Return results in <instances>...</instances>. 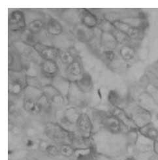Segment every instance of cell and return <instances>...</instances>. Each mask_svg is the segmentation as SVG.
I'll use <instances>...</instances> for the list:
<instances>
[{"mask_svg":"<svg viewBox=\"0 0 158 160\" xmlns=\"http://www.w3.org/2000/svg\"><path fill=\"white\" fill-rule=\"evenodd\" d=\"M43 27H44V23L42 20L40 19H35L28 24L27 29L33 34L35 35L41 32Z\"/></svg>","mask_w":158,"mask_h":160,"instance_id":"obj_28","label":"cell"},{"mask_svg":"<svg viewBox=\"0 0 158 160\" xmlns=\"http://www.w3.org/2000/svg\"><path fill=\"white\" fill-rule=\"evenodd\" d=\"M58 147H59L60 156L63 158H67V159H71L73 157L75 150L71 144H64L59 145Z\"/></svg>","mask_w":158,"mask_h":160,"instance_id":"obj_26","label":"cell"},{"mask_svg":"<svg viewBox=\"0 0 158 160\" xmlns=\"http://www.w3.org/2000/svg\"><path fill=\"white\" fill-rule=\"evenodd\" d=\"M19 160H30V159H29L28 158H22V159H20Z\"/></svg>","mask_w":158,"mask_h":160,"instance_id":"obj_39","label":"cell"},{"mask_svg":"<svg viewBox=\"0 0 158 160\" xmlns=\"http://www.w3.org/2000/svg\"><path fill=\"white\" fill-rule=\"evenodd\" d=\"M135 52L131 45H124L120 49V55L125 61H130L135 57Z\"/></svg>","mask_w":158,"mask_h":160,"instance_id":"obj_24","label":"cell"},{"mask_svg":"<svg viewBox=\"0 0 158 160\" xmlns=\"http://www.w3.org/2000/svg\"><path fill=\"white\" fill-rule=\"evenodd\" d=\"M71 160H97V154L94 147L75 150Z\"/></svg>","mask_w":158,"mask_h":160,"instance_id":"obj_16","label":"cell"},{"mask_svg":"<svg viewBox=\"0 0 158 160\" xmlns=\"http://www.w3.org/2000/svg\"><path fill=\"white\" fill-rule=\"evenodd\" d=\"M138 132L141 135L151 141H158V129L152 122L139 129Z\"/></svg>","mask_w":158,"mask_h":160,"instance_id":"obj_20","label":"cell"},{"mask_svg":"<svg viewBox=\"0 0 158 160\" xmlns=\"http://www.w3.org/2000/svg\"><path fill=\"white\" fill-rule=\"evenodd\" d=\"M76 85L82 93H86L90 92L93 89V80L91 76L88 72H84L80 80L75 82Z\"/></svg>","mask_w":158,"mask_h":160,"instance_id":"obj_18","label":"cell"},{"mask_svg":"<svg viewBox=\"0 0 158 160\" xmlns=\"http://www.w3.org/2000/svg\"><path fill=\"white\" fill-rule=\"evenodd\" d=\"M15 110H16L15 105H14V104H13V103H10L9 106V113L10 114L14 113V112H15Z\"/></svg>","mask_w":158,"mask_h":160,"instance_id":"obj_36","label":"cell"},{"mask_svg":"<svg viewBox=\"0 0 158 160\" xmlns=\"http://www.w3.org/2000/svg\"><path fill=\"white\" fill-rule=\"evenodd\" d=\"M80 17L82 24L86 28L91 30L98 26L99 20L95 14L88 9H82L81 10Z\"/></svg>","mask_w":158,"mask_h":160,"instance_id":"obj_13","label":"cell"},{"mask_svg":"<svg viewBox=\"0 0 158 160\" xmlns=\"http://www.w3.org/2000/svg\"><path fill=\"white\" fill-rule=\"evenodd\" d=\"M125 111L138 129L151 123L152 120L151 112L139 104L133 103L129 105L127 108V110Z\"/></svg>","mask_w":158,"mask_h":160,"instance_id":"obj_2","label":"cell"},{"mask_svg":"<svg viewBox=\"0 0 158 160\" xmlns=\"http://www.w3.org/2000/svg\"><path fill=\"white\" fill-rule=\"evenodd\" d=\"M59 58L62 63L66 65V66L71 64L75 60V58L71 55V54L69 52L66 51H61L60 54Z\"/></svg>","mask_w":158,"mask_h":160,"instance_id":"obj_32","label":"cell"},{"mask_svg":"<svg viewBox=\"0 0 158 160\" xmlns=\"http://www.w3.org/2000/svg\"><path fill=\"white\" fill-rule=\"evenodd\" d=\"M44 133L48 139L57 145L71 144L73 133L68 132L57 122H47L44 128Z\"/></svg>","mask_w":158,"mask_h":160,"instance_id":"obj_1","label":"cell"},{"mask_svg":"<svg viewBox=\"0 0 158 160\" xmlns=\"http://www.w3.org/2000/svg\"><path fill=\"white\" fill-rule=\"evenodd\" d=\"M114 36L116 38L118 42L122 45H130L129 43L131 41V39L127 36L126 34L122 32L117 30L116 28L114 29V30L112 32Z\"/></svg>","mask_w":158,"mask_h":160,"instance_id":"obj_27","label":"cell"},{"mask_svg":"<svg viewBox=\"0 0 158 160\" xmlns=\"http://www.w3.org/2000/svg\"><path fill=\"white\" fill-rule=\"evenodd\" d=\"M42 153H44L47 154V156L53 158H62L60 156V150L58 145H57L52 142H48L47 147L45 148L44 152H42Z\"/></svg>","mask_w":158,"mask_h":160,"instance_id":"obj_25","label":"cell"},{"mask_svg":"<svg viewBox=\"0 0 158 160\" xmlns=\"http://www.w3.org/2000/svg\"><path fill=\"white\" fill-rule=\"evenodd\" d=\"M103 56L105 60L109 63H111L112 62H113L116 57L114 50H105L103 52Z\"/></svg>","mask_w":158,"mask_h":160,"instance_id":"obj_34","label":"cell"},{"mask_svg":"<svg viewBox=\"0 0 158 160\" xmlns=\"http://www.w3.org/2000/svg\"><path fill=\"white\" fill-rule=\"evenodd\" d=\"M23 107L24 110L32 115H38L43 111L41 104L38 101L24 99Z\"/></svg>","mask_w":158,"mask_h":160,"instance_id":"obj_19","label":"cell"},{"mask_svg":"<svg viewBox=\"0 0 158 160\" xmlns=\"http://www.w3.org/2000/svg\"><path fill=\"white\" fill-rule=\"evenodd\" d=\"M24 99L39 101L43 95L42 90L26 86L24 90Z\"/></svg>","mask_w":158,"mask_h":160,"instance_id":"obj_23","label":"cell"},{"mask_svg":"<svg viewBox=\"0 0 158 160\" xmlns=\"http://www.w3.org/2000/svg\"><path fill=\"white\" fill-rule=\"evenodd\" d=\"M97 27L100 29L101 32H112L116 28L113 24L112 21H111L105 18L99 20Z\"/></svg>","mask_w":158,"mask_h":160,"instance_id":"obj_30","label":"cell"},{"mask_svg":"<svg viewBox=\"0 0 158 160\" xmlns=\"http://www.w3.org/2000/svg\"><path fill=\"white\" fill-rule=\"evenodd\" d=\"M26 84L28 86L33 87V88L42 90V84L40 78H38L37 77H31L27 76L26 77Z\"/></svg>","mask_w":158,"mask_h":160,"instance_id":"obj_31","label":"cell"},{"mask_svg":"<svg viewBox=\"0 0 158 160\" xmlns=\"http://www.w3.org/2000/svg\"><path fill=\"white\" fill-rule=\"evenodd\" d=\"M110 113L119 120L121 124L126 129H127L128 132L132 130H138V128H136L131 118L129 117V116L124 108L111 106L110 108Z\"/></svg>","mask_w":158,"mask_h":160,"instance_id":"obj_9","label":"cell"},{"mask_svg":"<svg viewBox=\"0 0 158 160\" xmlns=\"http://www.w3.org/2000/svg\"><path fill=\"white\" fill-rule=\"evenodd\" d=\"M41 71L43 76L52 79L59 72V66L56 61L43 60L41 65Z\"/></svg>","mask_w":158,"mask_h":160,"instance_id":"obj_14","label":"cell"},{"mask_svg":"<svg viewBox=\"0 0 158 160\" xmlns=\"http://www.w3.org/2000/svg\"><path fill=\"white\" fill-rule=\"evenodd\" d=\"M9 30L14 32H24L26 30L25 15L22 11L20 10L12 11L9 17Z\"/></svg>","mask_w":158,"mask_h":160,"instance_id":"obj_7","label":"cell"},{"mask_svg":"<svg viewBox=\"0 0 158 160\" xmlns=\"http://www.w3.org/2000/svg\"><path fill=\"white\" fill-rule=\"evenodd\" d=\"M112 22L117 30L126 34L132 40H141L145 35V31L129 25L122 20H114Z\"/></svg>","mask_w":158,"mask_h":160,"instance_id":"obj_6","label":"cell"},{"mask_svg":"<svg viewBox=\"0 0 158 160\" xmlns=\"http://www.w3.org/2000/svg\"><path fill=\"white\" fill-rule=\"evenodd\" d=\"M35 51L37 52L43 60H54L56 61L58 58L60 50L55 47L49 46L37 42L33 47Z\"/></svg>","mask_w":158,"mask_h":160,"instance_id":"obj_8","label":"cell"},{"mask_svg":"<svg viewBox=\"0 0 158 160\" xmlns=\"http://www.w3.org/2000/svg\"><path fill=\"white\" fill-rule=\"evenodd\" d=\"M77 132L81 136L91 139L93 134V125L90 116L86 112H81L76 123Z\"/></svg>","mask_w":158,"mask_h":160,"instance_id":"obj_5","label":"cell"},{"mask_svg":"<svg viewBox=\"0 0 158 160\" xmlns=\"http://www.w3.org/2000/svg\"><path fill=\"white\" fill-rule=\"evenodd\" d=\"M47 32L51 35H60L63 32V26L60 22L54 18H50L47 24Z\"/></svg>","mask_w":158,"mask_h":160,"instance_id":"obj_21","label":"cell"},{"mask_svg":"<svg viewBox=\"0 0 158 160\" xmlns=\"http://www.w3.org/2000/svg\"><path fill=\"white\" fill-rule=\"evenodd\" d=\"M101 43L105 50H114L118 46L119 43L111 32H101Z\"/></svg>","mask_w":158,"mask_h":160,"instance_id":"obj_17","label":"cell"},{"mask_svg":"<svg viewBox=\"0 0 158 160\" xmlns=\"http://www.w3.org/2000/svg\"><path fill=\"white\" fill-rule=\"evenodd\" d=\"M125 22L129 24L136 28L140 29L143 31L145 30V29L148 26L147 20L143 17H127L122 20Z\"/></svg>","mask_w":158,"mask_h":160,"instance_id":"obj_22","label":"cell"},{"mask_svg":"<svg viewBox=\"0 0 158 160\" xmlns=\"http://www.w3.org/2000/svg\"><path fill=\"white\" fill-rule=\"evenodd\" d=\"M23 37L24 42L27 43L28 45H30L33 47L37 42L36 41L35 38L34 37V34L29 31L26 28V30L23 32Z\"/></svg>","mask_w":158,"mask_h":160,"instance_id":"obj_33","label":"cell"},{"mask_svg":"<svg viewBox=\"0 0 158 160\" xmlns=\"http://www.w3.org/2000/svg\"><path fill=\"white\" fill-rule=\"evenodd\" d=\"M108 101L111 106L118 107L121 108V103L123 99H122L119 95V93L115 90H111L108 94Z\"/></svg>","mask_w":158,"mask_h":160,"instance_id":"obj_29","label":"cell"},{"mask_svg":"<svg viewBox=\"0 0 158 160\" xmlns=\"http://www.w3.org/2000/svg\"><path fill=\"white\" fill-rule=\"evenodd\" d=\"M42 91L50 104L60 106L63 104L65 98L57 91L52 84L46 85L42 87Z\"/></svg>","mask_w":158,"mask_h":160,"instance_id":"obj_10","label":"cell"},{"mask_svg":"<svg viewBox=\"0 0 158 160\" xmlns=\"http://www.w3.org/2000/svg\"><path fill=\"white\" fill-rule=\"evenodd\" d=\"M98 120L105 130L112 134H120L125 128L119 120L111 114L103 112L98 115Z\"/></svg>","mask_w":158,"mask_h":160,"instance_id":"obj_4","label":"cell"},{"mask_svg":"<svg viewBox=\"0 0 158 160\" xmlns=\"http://www.w3.org/2000/svg\"><path fill=\"white\" fill-rule=\"evenodd\" d=\"M154 150L156 154L158 156V141H154Z\"/></svg>","mask_w":158,"mask_h":160,"instance_id":"obj_37","label":"cell"},{"mask_svg":"<svg viewBox=\"0 0 158 160\" xmlns=\"http://www.w3.org/2000/svg\"><path fill=\"white\" fill-rule=\"evenodd\" d=\"M91 138V139H86V138L81 136L77 132L73 133L71 145L75 148V150L93 147V142Z\"/></svg>","mask_w":158,"mask_h":160,"instance_id":"obj_15","label":"cell"},{"mask_svg":"<svg viewBox=\"0 0 158 160\" xmlns=\"http://www.w3.org/2000/svg\"><path fill=\"white\" fill-rule=\"evenodd\" d=\"M148 87L150 88V92H148L150 94L151 96L152 97V98L154 99L156 103L158 105V88H156V87L150 85V84L148 85Z\"/></svg>","mask_w":158,"mask_h":160,"instance_id":"obj_35","label":"cell"},{"mask_svg":"<svg viewBox=\"0 0 158 160\" xmlns=\"http://www.w3.org/2000/svg\"><path fill=\"white\" fill-rule=\"evenodd\" d=\"M123 160H136V159L133 156H127V157L125 158Z\"/></svg>","mask_w":158,"mask_h":160,"instance_id":"obj_38","label":"cell"},{"mask_svg":"<svg viewBox=\"0 0 158 160\" xmlns=\"http://www.w3.org/2000/svg\"><path fill=\"white\" fill-rule=\"evenodd\" d=\"M51 84L65 98L69 96L71 82L67 78L57 75L52 78Z\"/></svg>","mask_w":158,"mask_h":160,"instance_id":"obj_12","label":"cell"},{"mask_svg":"<svg viewBox=\"0 0 158 160\" xmlns=\"http://www.w3.org/2000/svg\"><path fill=\"white\" fill-rule=\"evenodd\" d=\"M82 65L78 60H75L66 66V78H67L71 83H75L80 80L84 74Z\"/></svg>","mask_w":158,"mask_h":160,"instance_id":"obj_11","label":"cell"},{"mask_svg":"<svg viewBox=\"0 0 158 160\" xmlns=\"http://www.w3.org/2000/svg\"><path fill=\"white\" fill-rule=\"evenodd\" d=\"M9 93L14 96L20 95L27 86V75L20 71L9 70Z\"/></svg>","mask_w":158,"mask_h":160,"instance_id":"obj_3","label":"cell"}]
</instances>
